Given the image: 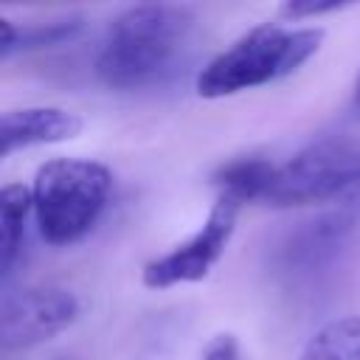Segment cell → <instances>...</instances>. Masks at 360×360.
<instances>
[{
  "label": "cell",
  "instance_id": "1",
  "mask_svg": "<svg viewBox=\"0 0 360 360\" xmlns=\"http://www.w3.org/2000/svg\"><path fill=\"white\" fill-rule=\"evenodd\" d=\"M194 22V11L174 3H143L121 11L98 51L96 76L112 90L158 84L188 48Z\"/></svg>",
  "mask_w": 360,
  "mask_h": 360
},
{
  "label": "cell",
  "instance_id": "2",
  "mask_svg": "<svg viewBox=\"0 0 360 360\" xmlns=\"http://www.w3.org/2000/svg\"><path fill=\"white\" fill-rule=\"evenodd\" d=\"M321 42V28H284L262 22L200 70L197 93L205 98H222L290 76L318 53Z\"/></svg>",
  "mask_w": 360,
  "mask_h": 360
},
{
  "label": "cell",
  "instance_id": "3",
  "mask_svg": "<svg viewBox=\"0 0 360 360\" xmlns=\"http://www.w3.org/2000/svg\"><path fill=\"white\" fill-rule=\"evenodd\" d=\"M112 188V174L104 163L87 158H53L37 169L34 214L48 245L79 242L101 217Z\"/></svg>",
  "mask_w": 360,
  "mask_h": 360
},
{
  "label": "cell",
  "instance_id": "4",
  "mask_svg": "<svg viewBox=\"0 0 360 360\" xmlns=\"http://www.w3.org/2000/svg\"><path fill=\"white\" fill-rule=\"evenodd\" d=\"M354 191H360V141L349 135H326L276 166L262 202L290 208Z\"/></svg>",
  "mask_w": 360,
  "mask_h": 360
},
{
  "label": "cell",
  "instance_id": "5",
  "mask_svg": "<svg viewBox=\"0 0 360 360\" xmlns=\"http://www.w3.org/2000/svg\"><path fill=\"white\" fill-rule=\"evenodd\" d=\"M236 214H239V202L228 197H217L208 219L197 233H191L186 242L174 245L169 253L152 259L143 267V284L152 290H166L174 284L202 281L225 253L236 228Z\"/></svg>",
  "mask_w": 360,
  "mask_h": 360
},
{
  "label": "cell",
  "instance_id": "6",
  "mask_svg": "<svg viewBox=\"0 0 360 360\" xmlns=\"http://www.w3.org/2000/svg\"><path fill=\"white\" fill-rule=\"evenodd\" d=\"M79 318V298L53 284L6 292L0 309V343L6 352L31 349L65 332Z\"/></svg>",
  "mask_w": 360,
  "mask_h": 360
},
{
  "label": "cell",
  "instance_id": "7",
  "mask_svg": "<svg viewBox=\"0 0 360 360\" xmlns=\"http://www.w3.org/2000/svg\"><path fill=\"white\" fill-rule=\"evenodd\" d=\"M354 231V214L338 211L298 225L276 250V270L290 284H312L323 278L343 256Z\"/></svg>",
  "mask_w": 360,
  "mask_h": 360
},
{
  "label": "cell",
  "instance_id": "8",
  "mask_svg": "<svg viewBox=\"0 0 360 360\" xmlns=\"http://www.w3.org/2000/svg\"><path fill=\"white\" fill-rule=\"evenodd\" d=\"M82 132V118L65 107H20L6 110L0 118V155L17 149L70 141Z\"/></svg>",
  "mask_w": 360,
  "mask_h": 360
},
{
  "label": "cell",
  "instance_id": "9",
  "mask_svg": "<svg viewBox=\"0 0 360 360\" xmlns=\"http://www.w3.org/2000/svg\"><path fill=\"white\" fill-rule=\"evenodd\" d=\"M34 208V197L22 183H8L0 191V270L3 281L14 273V262L22 250L25 217Z\"/></svg>",
  "mask_w": 360,
  "mask_h": 360
},
{
  "label": "cell",
  "instance_id": "10",
  "mask_svg": "<svg viewBox=\"0 0 360 360\" xmlns=\"http://www.w3.org/2000/svg\"><path fill=\"white\" fill-rule=\"evenodd\" d=\"M273 172L276 166L264 158H236L222 169H217L214 186L219 188V197H228L242 205L250 200H264Z\"/></svg>",
  "mask_w": 360,
  "mask_h": 360
},
{
  "label": "cell",
  "instance_id": "11",
  "mask_svg": "<svg viewBox=\"0 0 360 360\" xmlns=\"http://www.w3.org/2000/svg\"><path fill=\"white\" fill-rule=\"evenodd\" d=\"M298 360H360V315L323 323L307 340Z\"/></svg>",
  "mask_w": 360,
  "mask_h": 360
},
{
  "label": "cell",
  "instance_id": "12",
  "mask_svg": "<svg viewBox=\"0 0 360 360\" xmlns=\"http://www.w3.org/2000/svg\"><path fill=\"white\" fill-rule=\"evenodd\" d=\"M0 28H3L0 56L8 59L14 51L48 48V45H59V42L70 39L82 28V20L70 17V20H56V22H39V25H31V28H17L11 20H0Z\"/></svg>",
  "mask_w": 360,
  "mask_h": 360
},
{
  "label": "cell",
  "instance_id": "13",
  "mask_svg": "<svg viewBox=\"0 0 360 360\" xmlns=\"http://www.w3.org/2000/svg\"><path fill=\"white\" fill-rule=\"evenodd\" d=\"M340 8H346V3H338V0H332V3H312V0L298 3V0H292V3L281 6V17L307 20V17H321V14H332V11H340Z\"/></svg>",
  "mask_w": 360,
  "mask_h": 360
},
{
  "label": "cell",
  "instance_id": "14",
  "mask_svg": "<svg viewBox=\"0 0 360 360\" xmlns=\"http://www.w3.org/2000/svg\"><path fill=\"white\" fill-rule=\"evenodd\" d=\"M200 360H242L236 338H233V335H217V338L205 346V352H202Z\"/></svg>",
  "mask_w": 360,
  "mask_h": 360
},
{
  "label": "cell",
  "instance_id": "15",
  "mask_svg": "<svg viewBox=\"0 0 360 360\" xmlns=\"http://www.w3.org/2000/svg\"><path fill=\"white\" fill-rule=\"evenodd\" d=\"M354 104H357V110H360V76H357V84H354Z\"/></svg>",
  "mask_w": 360,
  "mask_h": 360
},
{
  "label": "cell",
  "instance_id": "16",
  "mask_svg": "<svg viewBox=\"0 0 360 360\" xmlns=\"http://www.w3.org/2000/svg\"><path fill=\"white\" fill-rule=\"evenodd\" d=\"M59 360H70V357H59Z\"/></svg>",
  "mask_w": 360,
  "mask_h": 360
}]
</instances>
